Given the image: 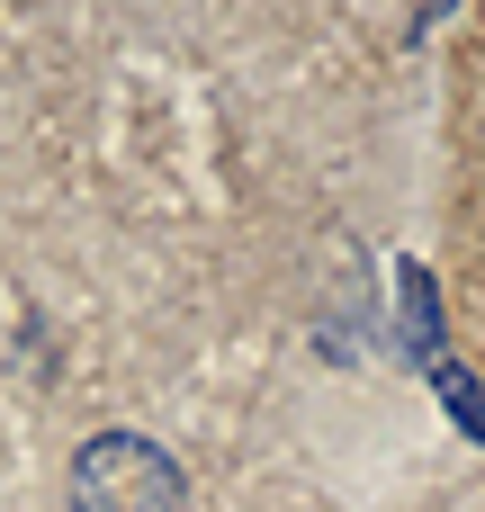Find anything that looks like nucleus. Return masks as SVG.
<instances>
[{"mask_svg":"<svg viewBox=\"0 0 485 512\" xmlns=\"http://www.w3.org/2000/svg\"><path fill=\"white\" fill-rule=\"evenodd\" d=\"M72 512H189V477L144 432H99L72 450Z\"/></svg>","mask_w":485,"mask_h":512,"instance_id":"obj_1","label":"nucleus"}]
</instances>
